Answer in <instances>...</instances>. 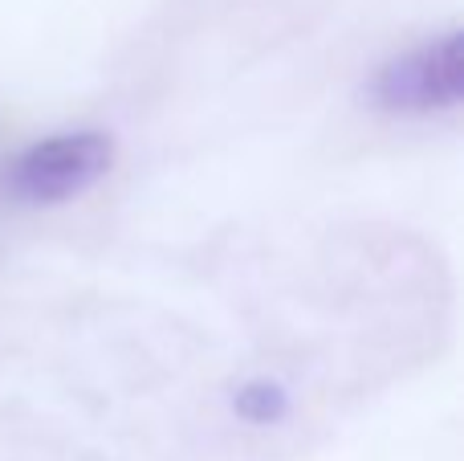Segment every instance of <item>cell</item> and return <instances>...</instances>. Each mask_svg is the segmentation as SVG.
<instances>
[{
  "instance_id": "obj_1",
  "label": "cell",
  "mask_w": 464,
  "mask_h": 461,
  "mask_svg": "<svg viewBox=\"0 0 464 461\" xmlns=\"http://www.w3.org/2000/svg\"><path fill=\"white\" fill-rule=\"evenodd\" d=\"M367 98L383 114H444L464 98V41L449 29L432 41L387 57L367 82Z\"/></svg>"
},
{
  "instance_id": "obj_2",
  "label": "cell",
  "mask_w": 464,
  "mask_h": 461,
  "mask_svg": "<svg viewBox=\"0 0 464 461\" xmlns=\"http://www.w3.org/2000/svg\"><path fill=\"white\" fill-rule=\"evenodd\" d=\"M114 163L106 131H62L29 143L5 172V192L21 204H65L90 192Z\"/></svg>"
},
{
  "instance_id": "obj_3",
  "label": "cell",
  "mask_w": 464,
  "mask_h": 461,
  "mask_svg": "<svg viewBox=\"0 0 464 461\" xmlns=\"http://www.w3.org/2000/svg\"><path fill=\"white\" fill-rule=\"evenodd\" d=\"M232 408H237V417L240 421H248V425H277L281 417H285V408H289V397L277 388V384L253 380V384H245V388L237 392Z\"/></svg>"
}]
</instances>
